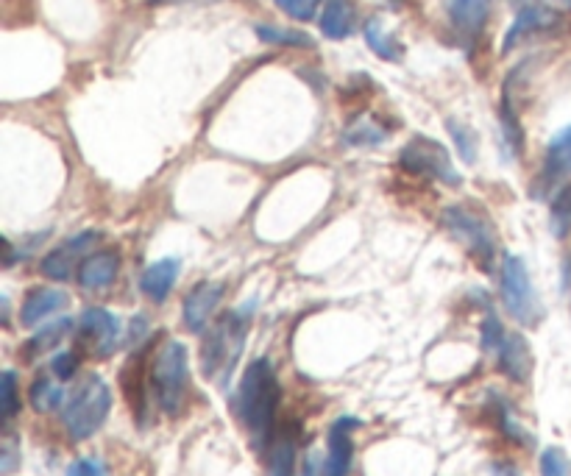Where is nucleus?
Instances as JSON below:
<instances>
[{
    "label": "nucleus",
    "mask_w": 571,
    "mask_h": 476,
    "mask_svg": "<svg viewBox=\"0 0 571 476\" xmlns=\"http://www.w3.org/2000/svg\"><path fill=\"white\" fill-rule=\"evenodd\" d=\"M279 401H282V387H279L271 360L260 357V360L248 362L246 374L237 387V396H234V412H237L240 424L246 426L254 449H262L271 443L273 432H276Z\"/></svg>",
    "instance_id": "nucleus-1"
},
{
    "label": "nucleus",
    "mask_w": 571,
    "mask_h": 476,
    "mask_svg": "<svg viewBox=\"0 0 571 476\" xmlns=\"http://www.w3.org/2000/svg\"><path fill=\"white\" fill-rule=\"evenodd\" d=\"M248 323H251V307H240L226 312L221 321L207 329V335L201 340V371L209 382L221 387L229 382L246 348Z\"/></svg>",
    "instance_id": "nucleus-2"
},
{
    "label": "nucleus",
    "mask_w": 571,
    "mask_h": 476,
    "mask_svg": "<svg viewBox=\"0 0 571 476\" xmlns=\"http://www.w3.org/2000/svg\"><path fill=\"white\" fill-rule=\"evenodd\" d=\"M151 387L159 410L170 418L182 415L190 396V357L182 340H165L159 346L151 365Z\"/></svg>",
    "instance_id": "nucleus-3"
},
{
    "label": "nucleus",
    "mask_w": 571,
    "mask_h": 476,
    "mask_svg": "<svg viewBox=\"0 0 571 476\" xmlns=\"http://www.w3.org/2000/svg\"><path fill=\"white\" fill-rule=\"evenodd\" d=\"M112 412V390L98 374H90L62 404V424L73 440H90Z\"/></svg>",
    "instance_id": "nucleus-4"
},
{
    "label": "nucleus",
    "mask_w": 571,
    "mask_h": 476,
    "mask_svg": "<svg viewBox=\"0 0 571 476\" xmlns=\"http://www.w3.org/2000/svg\"><path fill=\"white\" fill-rule=\"evenodd\" d=\"M499 287H502V304H505L507 315L521 326L533 329L544 318V307L541 298L535 293L533 282H530V271L527 262L516 254H507L502 259V271H499Z\"/></svg>",
    "instance_id": "nucleus-5"
},
{
    "label": "nucleus",
    "mask_w": 571,
    "mask_h": 476,
    "mask_svg": "<svg viewBox=\"0 0 571 476\" xmlns=\"http://www.w3.org/2000/svg\"><path fill=\"white\" fill-rule=\"evenodd\" d=\"M443 226L449 229V234L466 245V251L477 259L480 265H491L496 254V232L494 223L488 220L485 212H480L477 206L468 204H452L446 206L443 212Z\"/></svg>",
    "instance_id": "nucleus-6"
},
{
    "label": "nucleus",
    "mask_w": 571,
    "mask_h": 476,
    "mask_svg": "<svg viewBox=\"0 0 571 476\" xmlns=\"http://www.w3.org/2000/svg\"><path fill=\"white\" fill-rule=\"evenodd\" d=\"M399 162L404 170L424 176V179H435L441 184H452V187L460 184V173L452 162V154L446 151V145L432 137H413L399 151Z\"/></svg>",
    "instance_id": "nucleus-7"
},
{
    "label": "nucleus",
    "mask_w": 571,
    "mask_h": 476,
    "mask_svg": "<svg viewBox=\"0 0 571 476\" xmlns=\"http://www.w3.org/2000/svg\"><path fill=\"white\" fill-rule=\"evenodd\" d=\"M78 335L81 340L90 346V351L98 360L112 357L120 346V335H123V326L115 312L101 307L84 309V315L78 318Z\"/></svg>",
    "instance_id": "nucleus-8"
},
{
    "label": "nucleus",
    "mask_w": 571,
    "mask_h": 476,
    "mask_svg": "<svg viewBox=\"0 0 571 476\" xmlns=\"http://www.w3.org/2000/svg\"><path fill=\"white\" fill-rule=\"evenodd\" d=\"M101 240L98 232H81L76 237H70L62 245H56L48 257L42 259V273L53 279V282H67L76 268H81V262L87 259L90 248Z\"/></svg>",
    "instance_id": "nucleus-9"
},
{
    "label": "nucleus",
    "mask_w": 571,
    "mask_h": 476,
    "mask_svg": "<svg viewBox=\"0 0 571 476\" xmlns=\"http://www.w3.org/2000/svg\"><path fill=\"white\" fill-rule=\"evenodd\" d=\"M496 365L499 371L513 379V382H530V374H533V351H530V343L524 340V335L519 332H505V337L499 340V346L494 351Z\"/></svg>",
    "instance_id": "nucleus-10"
},
{
    "label": "nucleus",
    "mask_w": 571,
    "mask_h": 476,
    "mask_svg": "<svg viewBox=\"0 0 571 476\" xmlns=\"http://www.w3.org/2000/svg\"><path fill=\"white\" fill-rule=\"evenodd\" d=\"M223 298V284L221 282H201L195 284L193 290L187 293L184 298V326L193 332V335H201L204 329H207L209 318H212V312L218 309Z\"/></svg>",
    "instance_id": "nucleus-11"
},
{
    "label": "nucleus",
    "mask_w": 571,
    "mask_h": 476,
    "mask_svg": "<svg viewBox=\"0 0 571 476\" xmlns=\"http://www.w3.org/2000/svg\"><path fill=\"white\" fill-rule=\"evenodd\" d=\"M360 426L357 418H340L329 429V454H326L324 476H349L354 460V440L351 432Z\"/></svg>",
    "instance_id": "nucleus-12"
},
{
    "label": "nucleus",
    "mask_w": 571,
    "mask_h": 476,
    "mask_svg": "<svg viewBox=\"0 0 571 476\" xmlns=\"http://www.w3.org/2000/svg\"><path fill=\"white\" fill-rule=\"evenodd\" d=\"M296 451H299V426L285 424L276 429L268 443V476H296Z\"/></svg>",
    "instance_id": "nucleus-13"
},
{
    "label": "nucleus",
    "mask_w": 571,
    "mask_h": 476,
    "mask_svg": "<svg viewBox=\"0 0 571 476\" xmlns=\"http://www.w3.org/2000/svg\"><path fill=\"white\" fill-rule=\"evenodd\" d=\"M117 268H120V257L115 251H95L81 262L78 268V284L87 293H101L109 284L117 279Z\"/></svg>",
    "instance_id": "nucleus-14"
},
{
    "label": "nucleus",
    "mask_w": 571,
    "mask_h": 476,
    "mask_svg": "<svg viewBox=\"0 0 571 476\" xmlns=\"http://www.w3.org/2000/svg\"><path fill=\"white\" fill-rule=\"evenodd\" d=\"M67 307V296L62 290H51V287H37L31 290L28 298L20 307V323L31 329V326H39L45 323L51 315H56L59 309Z\"/></svg>",
    "instance_id": "nucleus-15"
},
{
    "label": "nucleus",
    "mask_w": 571,
    "mask_h": 476,
    "mask_svg": "<svg viewBox=\"0 0 571 476\" xmlns=\"http://www.w3.org/2000/svg\"><path fill=\"white\" fill-rule=\"evenodd\" d=\"M179 268H182V262L179 259H156L154 265H148L143 273V279H140V287H143V293L151 301L156 304H162L165 298L170 296V290H173V284L179 279Z\"/></svg>",
    "instance_id": "nucleus-16"
},
{
    "label": "nucleus",
    "mask_w": 571,
    "mask_h": 476,
    "mask_svg": "<svg viewBox=\"0 0 571 476\" xmlns=\"http://www.w3.org/2000/svg\"><path fill=\"white\" fill-rule=\"evenodd\" d=\"M569 170H571V126L560 131V134H555L552 142H549V148H546L544 156V170H541L538 184H541V187H552V184H558V179H563Z\"/></svg>",
    "instance_id": "nucleus-17"
},
{
    "label": "nucleus",
    "mask_w": 571,
    "mask_h": 476,
    "mask_svg": "<svg viewBox=\"0 0 571 476\" xmlns=\"http://www.w3.org/2000/svg\"><path fill=\"white\" fill-rule=\"evenodd\" d=\"M558 23V12L552 9H544V6H521L516 23L510 26L505 37V51H510L516 42L527 37V34H535V31H544V28H552Z\"/></svg>",
    "instance_id": "nucleus-18"
},
{
    "label": "nucleus",
    "mask_w": 571,
    "mask_h": 476,
    "mask_svg": "<svg viewBox=\"0 0 571 476\" xmlns=\"http://www.w3.org/2000/svg\"><path fill=\"white\" fill-rule=\"evenodd\" d=\"M70 329H73V318H56V321L45 323L37 335L31 337L26 346H23L20 354H23L26 360H37L42 354H48L51 348L59 346V343L70 335Z\"/></svg>",
    "instance_id": "nucleus-19"
},
{
    "label": "nucleus",
    "mask_w": 571,
    "mask_h": 476,
    "mask_svg": "<svg viewBox=\"0 0 571 476\" xmlns=\"http://www.w3.org/2000/svg\"><path fill=\"white\" fill-rule=\"evenodd\" d=\"M321 31L329 39H346L354 31V3L351 0H329L321 14Z\"/></svg>",
    "instance_id": "nucleus-20"
},
{
    "label": "nucleus",
    "mask_w": 571,
    "mask_h": 476,
    "mask_svg": "<svg viewBox=\"0 0 571 476\" xmlns=\"http://www.w3.org/2000/svg\"><path fill=\"white\" fill-rule=\"evenodd\" d=\"M494 0H452V23L463 34H477L488 20V9Z\"/></svg>",
    "instance_id": "nucleus-21"
},
{
    "label": "nucleus",
    "mask_w": 571,
    "mask_h": 476,
    "mask_svg": "<svg viewBox=\"0 0 571 476\" xmlns=\"http://www.w3.org/2000/svg\"><path fill=\"white\" fill-rule=\"evenodd\" d=\"M365 42H368V48L377 53L379 59H388V62H399L402 59V45L390 37L379 20H371L365 26Z\"/></svg>",
    "instance_id": "nucleus-22"
},
{
    "label": "nucleus",
    "mask_w": 571,
    "mask_h": 476,
    "mask_svg": "<svg viewBox=\"0 0 571 476\" xmlns=\"http://www.w3.org/2000/svg\"><path fill=\"white\" fill-rule=\"evenodd\" d=\"M28 401H31V407H34L37 412H53L56 407H62V401H65V390L56 385L53 379H48V376H39L37 382L31 385Z\"/></svg>",
    "instance_id": "nucleus-23"
},
{
    "label": "nucleus",
    "mask_w": 571,
    "mask_h": 476,
    "mask_svg": "<svg viewBox=\"0 0 571 476\" xmlns=\"http://www.w3.org/2000/svg\"><path fill=\"white\" fill-rule=\"evenodd\" d=\"M446 129H449V134H452V140H455L460 156L466 159L468 165H474V162H477V154H480L477 131L468 129V126H463V123H457V120H449V123H446Z\"/></svg>",
    "instance_id": "nucleus-24"
},
{
    "label": "nucleus",
    "mask_w": 571,
    "mask_h": 476,
    "mask_svg": "<svg viewBox=\"0 0 571 476\" xmlns=\"http://www.w3.org/2000/svg\"><path fill=\"white\" fill-rule=\"evenodd\" d=\"M552 232L555 237H566L571 232V184H563L552 201Z\"/></svg>",
    "instance_id": "nucleus-25"
},
{
    "label": "nucleus",
    "mask_w": 571,
    "mask_h": 476,
    "mask_svg": "<svg viewBox=\"0 0 571 476\" xmlns=\"http://www.w3.org/2000/svg\"><path fill=\"white\" fill-rule=\"evenodd\" d=\"M257 37L271 45H290V48H310L312 39L301 31H287V28L276 26H257Z\"/></svg>",
    "instance_id": "nucleus-26"
},
{
    "label": "nucleus",
    "mask_w": 571,
    "mask_h": 476,
    "mask_svg": "<svg viewBox=\"0 0 571 476\" xmlns=\"http://www.w3.org/2000/svg\"><path fill=\"white\" fill-rule=\"evenodd\" d=\"M541 476H571V460L560 446L541 451Z\"/></svg>",
    "instance_id": "nucleus-27"
},
{
    "label": "nucleus",
    "mask_w": 571,
    "mask_h": 476,
    "mask_svg": "<svg viewBox=\"0 0 571 476\" xmlns=\"http://www.w3.org/2000/svg\"><path fill=\"white\" fill-rule=\"evenodd\" d=\"M17 410H20L17 376H14V371H3V379H0V412H3V421H12Z\"/></svg>",
    "instance_id": "nucleus-28"
},
{
    "label": "nucleus",
    "mask_w": 571,
    "mask_h": 476,
    "mask_svg": "<svg viewBox=\"0 0 571 476\" xmlns=\"http://www.w3.org/2000/svg\"><path fill=\"white\" fill-rule=\"evenodd\" d=\"M382 140H385V131L374 126V123H368V120H360V123H354L346 131V142L349 145H379Z\"/></svg>",
    "instance_id": "nucleus-29"
},
{
    "label": "nucleus",
    "mask_w": 571,
    "mask_h": 476,
    "mask_svg": "<svg viewBox=\"0 0 571 476\" xmlns=\"http://www.w3.org/2000/svg\"><path fill=\"white\" fill-rule=\"evenodd\" d=\"M276 6H279L287 17H293V20H299V23H307V20L315 17L321 0H276Z\"/></svg>",
    "instance_id": "nucleus-30"
},
{
    "label": "nucleus",
    "mask_w": 571,
    "mask_h": 476,
    "mask_svg": "<svg viewBox=\"0 0 571 476\" xmlns=\"http://www.w3.org/2000/svg\"><path fill=\"white\" fill-rule=\"evenodd\" d=\"M51 371L56 379H62V382H67V379H73L78 371V354L76 351H62V354H56L51 360Z\"/></svg>",
    "instance_id": "nucleus-31"
},
{
    "label": "nucleus",
    "mask_w": 571,
    "mask_h": 476,
    "mask_svg": "<svg viewBox=\"0 0 571 476\" xmlns=\"http://www.w3.org/2000/svg\"><path fill=\"white\" fill-rule=\"evenodd\" d=\"M65 476H104V465L98 463V460H92V457H81L76 463L67 468Z\"/></svg>",
    "instance_id": "nucleus-32"
},
{
    "label": "nucleus",
    "mask_w": 571,
    "mask_h": 476,
    "mask_svg": "<svg viewBox=\"0 0 571 476\" xmlns=\"http://www.w3.org/2000/svg\"><path fill=\"white\" fill-rule=\"evenodd\" d=\"M521 6H544L552 12H571V0H519Z\"/></svg>",
    "instance_id": "nucleus-33"
},
{
    "label": "nucleus",
    "mask_w": 571,
    "mask_h": 476,
    "mask_svg": "<svg viewBox=\"0 0 571 476\" xmlns=\"http://www.w3.org/2000/svg\"><path fill=\"white\" fill-rule=\"evenodd\" d=\"M3 474H9L12 471V465H14V440H6V446H3Z\"/></svg>",
    "instance_id": "nucleus-34"
}]
</instances>
